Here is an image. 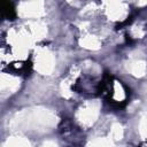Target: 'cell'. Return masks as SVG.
Returning <instances> with one entry per match:
<instances>
[{
    "mask_svg": "<svg viewBox=\"0 0 147 147\" xmlns=\"http://www.w3.org/2000/svg\"><path fill=\"white\" fill-rule=\"evenodd\" d=\"M2 10H3V14L6 15V17H8V18H13L15 16L14 8H13L11 3H9V2H5L2 5Z\"/></svg>",
    "mask_w": 147,
    "mask_h": 147,
    "instance_id": "obj_1",
    "label": "cell"
}]
</instances>
